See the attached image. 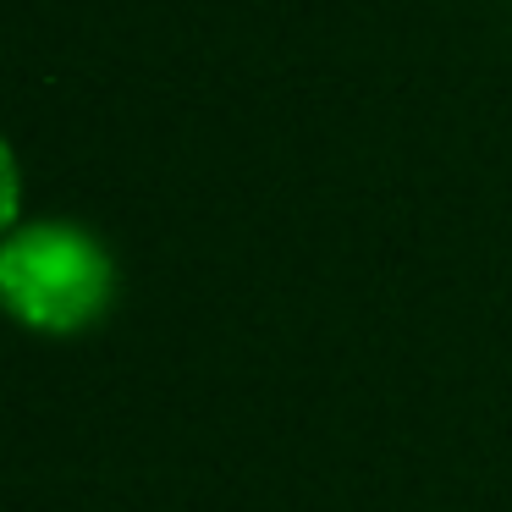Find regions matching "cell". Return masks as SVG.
Here are the masks:
<instances>
[{
  "instance_id": "1",
  "label": "cell",
  "mask_w": 512,
  "mask_h": 512,
  "mask_svg": "<svg viewBox=\"0 0 512 512\" xmlns=\"http://www.w3.org/2000/svg\"><path fill=\"white\" fill-rule=\"evenodd\" d=\"M116 309V259L78 221H23L0 237V314L34 336H83Z\"/></svg>"
},
{
  "instance_id": "2",
  "label": "cell",
  "mask_w": 512,
  "mask_h": 512,
  "mask_svg": "<svg viewBox=\"0 0 512 512\" xmlns=\"http://www.w3.org/2000/svg\"><path fill=\"white\" fill-rule=\"evenodd\" d=\"M17 215H23V166H17V149L0 133V237L23 226Z\"/></svg>"
}]
</instances>
